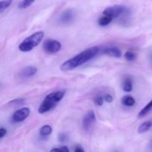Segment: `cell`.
<instances>
[{
	"label": "cell",
	"instance_id": "cell-1",
	"mask_svg": "<svg viewBox=\"0 0 152 152\" xmlns=\"http://www.w3.org/2000/svg\"><path fill=\"white\" fill-rule=\"evenodd\" d=\"M99 52V48L97 46L86 49L71 59H69L64 62L60 66V70L62 71H68L75 69L77 67L83 65L86 62H88L91 59H93L94 57H95Z\"/></svg>",
	"mask_w": 152,
	"mask_h": 152
},
{
	"label": "cell",
	"instance_id": "cell-2",
	"mask_svg": "<svg viewBox=\"0 0 152 152\" xmlns=\"http://www.w3.org/2000/svg\"><path fill=\"white\" fill-rule=\"evenodd\" d=\"M65 94V92L64 91H53L48 94L44 99V100L42 101L41 105L39 107V114H43L46 112H48L51 109H53L56 106V104L62 100Z\"/></svg>",
	"mask_w": 152,
	"mask_h": 152
},
{
	"label": "cell",
	"instance_id": "cell-3",
	"mask_svg": "<svg viewBox=\"0 0 152 152\" xmlns=\"http://www.w3.org/2000/svg\"><path fill=\"white\" fill-rule=\"evenodd\" d=\"M104 15H108L114 18L120 17L123 22H127L132 16L130 8L123 5H114L105 8L102 12Z\"/></svg>",
	"mask_w": 152,
	"mask_h": 152
},
{
	"label": "cell",
	"instance_id": "cell-4",
	"mask_svg": "<svg viewBox=\"0 0 152 152\" xmlns=\"http://www.w3.org/2000/svg\"><path fill=\"white\" fill-rule=\"evenodd\" d=\"M45 34L43 31H37L34 34H31V36L25 38L22 42L19 44V49L22 52H29L32 50L34 48L37 47L39 44L42 42V39L44 38Z\"/></svg>",
	"mask_w": 152,
	"mask_h": 152
},
{
	"label": "cell",
	"instance_id": "cell-5",
	"mask_svg": "<svg viewBox=\"0 0 152 152\" xmlns=\"http://www.w3.org/2000/svg\"><path fill=\"white\" fill-rule=\"evenodd\" d=\"M62 48V44L56 39H48L43 43V49L48 54H54Z\"/></svg>",
	"mask_w": 152,
	"mask_h": 152
},
{
	"label": "cell",
	"instance_id": "cell-6",
	"mask_svg": "<svg viewBox=\"0 0 152 152\" xmlns=\"http://www.w3.org/2000/svg\"><path fill=\"white\" fill-rule=\"evenodd\" d=\"M30 113H31V111H30L29 108L25 107V108H21V109L17 110L13 113V116H12V120L14 123L23 122L24 120L28 118V116L30 115Z\"/></svg>",
	"mask_w": 152,
	"mask_h": 152
},
{
	"label": "cell",
	"instance_id": "cell-7",
	"mask_svg": "<svg viewBox=\"0 0 152 152\" xmlns=\"http://www.w3.org/2000/svg\"><path fill=\"white\" fill-rule=\"evenodd\" d=\"M96 121V115L93 111H89L85 115L83 120V127L85 131L88 132Z\"/></svg>",
	"mask_w": 152,
	"mask_h": 152
},
{
	"label": "cell",
	"instance_id": "cell-8",
	"mask_svg": "<svg viewBox=\"0 0 152 152\" xmlns=\"http://www.w3.org/2000/svg\"><path fill=\"white\" fill-rule=\"evenodd\" d=\"M75 17L74 12L72 10H67L60 16L59 21L63 24H68L72 22Z\"/></svg>",
	"mask_w": 152,
	"mask_h": 152
},
{
	"label": "cell",
	"instance_id": "cell-9",
	"mask_svg": "<svg viewBox=\"0 0 152 152\" xmlns=\"http://www.w3.org/2000/svg\"><path fill=\"white\" fill-rule=\"evenodd\" d=\"M104 54H106L109 56H112V57L115 58H120L122 56V52L121 50L119 48L116 47H111L108 48L103 51Z\"/></svg>",
	"mask_w": 152,
	"mask_h": 152
},
{
	"label": "cell",
	"instance_id": "cell-10",
	"mask_svg": "<svg viewBox=\"0 0 152 152\" xmlns=\"http://www.w3.org/2000/svg\"><path fill=\"white\" fill-rule=\"evenodd\" d=\"M37 72V68L34 66H28L24 68L21 72V76L23 78H28L35 75Z\"/></svg>",
	"mask_w": 152,
	"mask_h": 152
},
{
	"label": "cell",
	"instance_id": "cell-11",
	"mask_svg": "<svg viewBox=\"0 0 152 152\" xmlns=\"http://www.w3.org/2000/svg\"><path fill=\"white\" fill-rule=\"evenodd\" d=\"M122 104L126 107H132L135 105L136 101L133 96H130V95H126L122 98Z\"/></svg>",
	"mask_w": 152,
	"mask_h": 152
},
{
	"label": "cell",
	"instance_id": "cell-12",
	"mask_svg": "<svg viewBox=\"0 0 152 152\" xmlns=\"http://www.w3.org/2000/svg\"><path fill=\"white\" fill-rule=\"evenodd\" d=\"M123 89L126 92H131L133 89V83L131 77H127L124 79L123 85Z\"/></svg>",
	"mask_w": 152,
	"mask_h": 152
},
{
	"label": "cell",
	"instance_id": "cell-13",
	"mask_svg": "<svg viewBox=\"0 0 152 152\" xmlns=\"http://www.w3.org/2000/svg\"><path fill=\"white\" fill-rule=\"evenodd\" d=\"M113 20V18L111 16H108V15H104L102 16H101L100 18L98 20V25L99 26L102 27H105L107 26V25H109Z\"/></svg>",
	"mask_w": 152,
	"mask_h": 152
},
{
	"label": "cell",
	"instance_id": "cell-14",
	"mask_svg": "<svg viewBox=\"0 0 152 152\" xmlns=\"http://www.w3.org/2000/svg\"><path fill=\"white\" fill-rule=\"evenodd\" d=\"M152 126V121L149 120V121H146L145 123H143L142 124H141L140 126L138 128V133L142 134L145 133V132H148Z\"/></svg>",
	"mask_w": 152,
	"mask_h": 152
},
{
	"label": "cell",
	"instance_id": "cell-15",
	"mask_svg": "<svg viewBox=\"0 0 152 152\" xmlns=\"http://www.w3.org/2000/svg\"><path fill=\"white\" fill-rule=\"evenodd\" d=\"M151 110H152V99L149 102H148V104H147L146 105H145V107H144L143 108H142V110H141L140 111L139 114H138V117L141 118V117H145V116L147 114H148Z\"/></svg>",
	"mask_w": 152,
	"mask_h": 152
},
{
	"label": "cell",
	"instance_id": "cell-16",
	"mask_svg": "<svg viewBox=\"0 0 152 152\" xmlns=\"http://www.w3.org/2000/svg\"><path fill=\"white\" fill-rule=\"evenodd\" d=\"M51 132L52 128L50 126H48V125L43 126L39 130V134L41 136H48V135L51 134Z\"/></svg>",
	"mask_w": 152,
	"mask_h": 152
},
{
	"label": "cell",
	"instance_id": "cell-17",
	"mask_svg": "<svg viewBox=\"0 0 152 152\" xmlns=\"http://www.w3.org/2000/svg\"><path fill=\"white\" fill-rule=\"evenodd\" d=\"M36 1H37V0H22L21 2H19L18 7H19V9L28 8V7L32 5L33 3Z\"/></svg>",
	"mask_w": 152,
	"mask_h": 152
},
{
	"label": "cell",
	"instance_id": "cell-18",
	"mask_svg": "<svg viewBox=\"0 0 152 152\" xmlns=\"http://www.w3.org/2000/svg\"><path fill=\"white\" fill-rule=\"evenodd\" d=\"M13 2V0H1L0 1V13L9 7Z\"/></svg>",
	"mask_w": 152,
	"mask_h": 152
},
{
	"label": "cell",
	"instance_id": "cell-19",
	"mask_svg": "<svg viewBox=\"0 0 152 152\" xmlns=\"http://www.w3.org/2000/svg\"><path fill=\"white\" fill-rule=\"evenodd\" d=\"M125 59H126L129 62H133L137 58V54L133 51H131V50H128L126 52V53L124 54Z\"/></svg>",
	"mask_w": 152,
	"mask_h": 152
},
{
	"label": "cell",
	"instance_id": "cell-20",
	"mask_svg": "<svg viewBox=\"0 0 152 152\" xmlns=\"http://www.w3.org/2000/svg\"><path fill=\"white\" fill-rule=\"evenodd\" d=\"M25 102V99L24 98H17V99H14L10 102V104H14V105H21Z\"/></svg>",
	"mask_w": 152,
	"mask_h": 152
},
{
	"label": "cell",
	"instance_id": "cell-21",
	"mask_svg": "<svg viewBox=\"0 0 152 152\" xmlns=\"http://www.w3.org/2000/svg\"><path fill=\"white\" fill-rule=\"evenodd\" d=\"M94 102L96 105H98V106H102V105H103V102H104L103 97L101 96H96V97L94 99Z\"/></svg>",
	"mask_w": 152,
	"mask_h": 152
},
{
	"label": "cell",
	"instance_id": "cell-22",
	"mask_svg": "<svg viewBox=\"0 0 152 152\" xmlns=\"http://www.w3.org/2000/svg\"><path fill=\"white\" fill-rule=\"evenodd\" d=\"M58 140L62 142H66V141L68 140V136L66 134H64V133L59 134V136H58Z\"/></svg>",
	"mask_w": 152,
	"mask_h": 152
},
{
	"label": "cell",
	"instance_id": "cell-23",
	"mask_svg": "<svg viewBox=\"0 0 152 152\" xmlns=\"http://www.w3.org/2000/svg\"><path fill=\"white\" fill-rule=\"evenodd\" d=\"M51 151H69V149H68V148H67L66 146H62L60 147V148H52L51 150H50Z\"/></svg>",
	"mask_w": 152,
	"mask_h": 152
},
{
	"label": "cell",
	"instance_id": "cell-24",
	"mask_svg": "<svg viewBox=\"0 0 152 152\" xmlns=\"http://www.w3.org/2000/svg\"><path fill=\"white\" fill-rule=\"evenodd\" d=\"M104 100H105V102H108V103H111L113 102V96L110 94H106L104 96Z\"/></svg>",
	"mask_w": 152,
	"mask_h": 152
},
{
	"label": "cell",
	"instance_id": "cell-25",
	"mask_svg": "<svg viewBox=\"0 0 152 152\" xmlns=\"http://www.w3.org/2000/svg\"><path fill=\"white\" fill-rule=\"evenodd\" d=\"M6 134H7V130L4 128H0V139L4 137Z\"/></svg>",
	"mask_w": 152,
	"mask_h": 152
},
{
	"label": "cell",
	"instance_id": "cell-26",
	"mask_svg": "<svg viewBox=\"0 0 152 152\" xmlns=\"http://www.w3.org/2000/svg\"><path fill=\"white\" fill-rule=\"evenodd\" d=\"M74 151H75V152H83V151H85V150L83 149L82 147L77 146L75 148V149H74Z\"/></svg>",
	"mask_w": 152,
	"mask_h": 152
}]
</instances>
